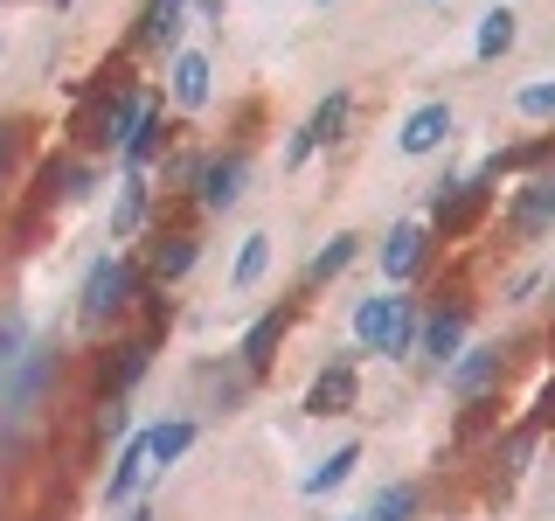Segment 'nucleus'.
Returning <instances> with one entry per match:
<instances>
[{"label":"nucleus","mask_w":555,"mask_h":521,"mask_svg":"<svg viewBox=\"0 0 555 521\" xmlns=\"http://www.w3.org/2000/svg\"><path fill=\"white\" fill-rule=\"evenodd\" d=\"M416 327H424V300L403 285H382L347 313V334H354L347 347L361 361H403V355H416Z\"/></svg>","instance_id":"f257e3e1"},{"label":"nucleus","mask_w":555,"mask_h":521,"mask_svg":"<svg viewBox=\"0 0 555 521\" xmlns=\"http://www.w3.org/2000/svg\"><path fill=\"white\" fill-rule=\"evenodd\" d=\"M56 376H63V341L56 334H35L28 355L14 361V376L0 382V439H22V431L35 424V410L49 404Z\"/></svg>","instance_id":"f03ea898"},{"label":"nucleus","mask_w":555,"mask_h":521,"mask_svg":"<svg viewBox=\"0 0 555 521\" xmlns=\"http://www.w3.org/2000/svg\"><path fill=\"white\" fill-rule=\"evenodd\" d=\"M139 292H146V271L132 265L126 251H104L83 265V285H77V320L83 327H112L118 313H126Z\"/></svg>","instance_id":"7ed1b4c3"},{"label":"nucleus","mask_w":555,"mask_h":521,"mask_svg":"<svg viewBox=\"0 0 555 521\" xmlns=\"http://www.w3.org/2000/svg\"><path fill=\"white\" fill-rule=\"evenodd\" d=\"M465 334H473V300L465 292H451V300L424 306V327H416V355L430 361V369H451V361L465 355Z\"/></svg>","instance_id":"20e7f679"},{"label":"nucleus","mask_w":555,"mask_h":521,"mask_svg":"<svg viewBox=\"0 0 555 521\" xmlns=\"http://www.w3.org/2000/svg\"><path fill=\"white\" fill-rule=\"evenodd\" d=\"M243 188H250V153L243 147L208 153V161L195 167V208H208V216H230V208L243 202Z\"/></svg>","instance_id":"39448f33"},{"label":"nucleus","mask_w":555,"mask_h":521,"mask_svg":"<svg viewBox=\"0 0 555 521\" xmlns=\"http://www.w3.org/2000/svg\"><path fill=\"white\" fill-rule=\"evenodd\" d=\"M451 139H459V112H451V98H424L403 126H396V153H403V161H430V153L451 147Z\"/></svg>","instance_id":"423d86ee"},{"label":"nucleus","mask_w":555,"mask_h":521,"mask_svg":"<svg viewBox=\"0 0 555 521\" xmlns=\"http://www.w3.org/2000/svg\"><path fill=\"white\" fill-rule=\"evenodd\" d=\"M424 257H430V223H416V216H403V223H389V237L375 243V265H382V285H403V292H410V278L424 271Z\"/></svg>","instance_id":"0eeeda50"},{"label":"nucleus","mask_w":555,"mask_h":521,"mask_svg":"<svg viewBox=\"0 0 555 521\" xmlns=\"http://www.w3.org/2000/svg\"><path fill=\"white\" fill-rule=\"evenodd\" d=\"M548 230H555V167L528 174V188H514V195H507V237L534 243V237H548Z\"/></svg>","instance_id":"6e6552de"},{"label":"nucleus","mask_w":555,"mask_h":521,"mask_svg":"<svg viewBox=\"0 0 555 521\" xmlns=\"http://www.w3.org/2000/svg\"><path fill=\"white\" fill-rule=\"evenodd\" d=\"M500 376H507V347H500V341H479V347H465V355L444 369V390L459 396V404H479Z\"/></svg>","instance_id":"1a4fd4ad"},{"label":"nucleus","mask_w":555,"mask_h":521,"mask_svg":"<svg viewBox=\"0 0 555 521\" xmlns=\"http://www.w3.org/2000/svg\"><path fill=\"white\" fill-rule=\"evenodd\" d=\"M354 369H361L354 347L326 355V369L312 376V390H306V417H347V410H354Z\"/></svg>","instance_id":"9d476101"},{"label":"nucleus","mask_w":555,"mask_h":521,"mask_svg":"<svg viewBox=\"0 0 555 521\" xmlns=\"http://www.w3.org/2000/svg\"><path fill=\"white\" fill-rule=\"evenodd\" d=\"M285 334H292V306H271V313H257V320H250V334L236 341V361H243V376H250V382H264V376L278 369V347H285Z\"/></svg>","instance_id":"9b49d317"},{"label":"nucleus","mask_w":555,"mask_h":521,"mask_svg":"<svg viewBox=\"0 0 555 521\" xmlns=\"http://www.w3.org/2000/svg\"><path fill=\"white\" fill-rule=\"evenodd\" d=\"M188 14H195V0H146L139 22H132V42L153 49V56H173L181 35H188Z\"/></svg>","instance_id":"f8f14e48"},{"label":"nucleus","mask_w":555,"mask_h":521,"mask_svg":"<svg viewBox=\"0 0 555 521\" xmlns=\"http://www.w3.org/2000/svg\"><path fill=\"white\" fill-rule=\"evenodd\" d=\"M167 98L181 104V112H202V104L216 98V63H208V49H173L167 56Z\"/></svg>","instance_id":"ddd939ff"},{"label":"nucleus","mask_w":555,"mask_h":521,"mask_svg":"<svg viewBox=\"0 0 555 521\" xmlns=\"http://www.w3.org/2000/svg\"><path fill=\"white\" fill-rule=\"evenodd\" d=\"M514 42H520V8L514 0H493V8L479 14V28H473V63H500V56H514Z\"/></svg>","instance_id":"4468645a"},{"label":"nucleus","mask_w":555,"mask_h":521,"mask_svg":"<svg viewBox=\"0 0 555 521\" xmlns=\"http://www.w3.org/2000/svg\"><path fill=\"white\" fill-rule=\"evenodd\" d=\"M146 480H153V466H146V439L132 431V439L118 445V466L104 473V508H132V500H139V486H146Z\"/></svg>","instance_id":"2eb2a0df"},{"label":"nucleus","mask_w":555,"mask_h":521,"mask_svg":"<svg viewBox=\"0 0 555 521\" xmlns=\"http://www.w3.org/2000/svg\"><path fill=\"white\" fill-rule=\"evenodd\" d=\"M195 265H202V237L195 230H160L153 237V265H146L153 285H181Z\"/></svg>","instance_id":"dca6fc26"},{"label":"nucleus","mask_w":555,"mask_h":521,"mask_svg":"<svg viewBox=\"0 0 555 521\" xmlns=\"http://www.w3.org/2000/svg\"><path fill=\"white\" fill-rule=\"evenodd\" d=\"M271 265H278V243H271V230H250V237L236 243V265H230V300H250V292L271 278Z\"/></svg>","instance_id":"f3484780"},{"label":"nucleus","mask_w":555,"mask_h":521,"mask_svg":"<svg viewBox=\"0 0 555 521\" xmlns=\"http://www.w3.org/2000/svg\"><path fill=\"white\" fill-rule=\"evenodd\" d=\"M139 439H146V466H153V473H167L173 459H188V445L202 439V424H195V417H160V424H146Z\"/></svg>","instance_id":"a211bd4d"},{"label":"nucleus","mask_w":555,"mask_h":521,"mask_svg":"<svg viewBox=\"0 0 555 521\" xmlns=\"http://www.w3.org/2000/svg\"><path fill=\"white\" fill-rule=\"evenodd\" d=\"M160 147H167V104L146 98V112H139L132 139L118 147V167H153V161H160Z\"/></svg>","instance_id":"6ab92c4d"},{"label":"nucleus","mask_w":555,"mask_h":521,"mask_svg":"<svg viewBox=\"0 0 555 521\" xmlns=\"http://www.w3.org/2000/svg\"><path fill=\"white\" fill-rule=\"evenodd\" d=\"M354 466H361V439H340V445H334V452H326V459L299 480V494H306V500H326L334 486L354 480Z\"/></svg>","instance_id":"aec40b11"},{"label":"nucleus","mask_w":555,"mask_h":521,"mask_svg":"<svg viewBox=\"0 0 555 521\" xmlns=\"http://www.w3.org/2000/svg\"><path fill=\"white\" fill-rule=\"evenodd\" d=\"M146 195H153V174H146V167H126V174H118V208H112V243L139 230V216H146Z\"/></svg>","instance_id":"412c9836"},{"label":"nucleus","mask_w":555,"mask_h":521,"mask_svg":"<svg viewBox=\"0 0 555 521\" xmlns=\"http://www.w3.org/2000/svg\"><path fill=\"white\" fill-rule=\"evenodd\" d=\"M347 118H354V91H326L320 104H312V118H306V139L312 147H340Z\"/></svg>","instance_id":"4be33fe9"},{"label":"nucleus","mask_w":555,"mask_h":521,"mask_svg":"<svg viewBox=\"0 0 555 521\" xmlns=\"http://www.w3.org/2000/svg\"><path fill=\"white\" fill-rule=\"evenodd\" d=\"M146 369H153V341H118V347H112V361H104V390L126 404V390H132V382L146 376Z\"/></svg>","instance_id":"5701e85b"},{"label":"nucleus","mask_w":555,"mask_h":521,"mask_svg":"<svg viewBox=\"0 0 555 521\" xmlns=\"http://www.w3.org/2000/svg\"><path fill=\"white\" fill-rule=\"evenodd\" d=\"M354 257H361V237H354V230H334V237L320 243V251H312L306 285H334V278H340L347 265H354Z\"/></svg>","instance_id":"b1692460"},{"label":"nucleus","mask_w":555,"mask_h":521,"mask_svg":"<svg viewBox=\"0 0 555 521\" xmlns=\"http://www.w3.org/2000/svg\"><path fill=\"white\" fill-rule=\"evenodd\" d=\"M416 514H424V486L416 480H389L369 500V521H416Z\"/></svg>","instance_id":"393cba45"},{"label":"nucleus","mask_w":555,"mask_h":521,"mask_svg":"<svg viewBox=\"0 0 555 521\" xmlns=\"http://www.w3.org/2000/svg\"><path fill=\"white\" fill-rule=\"evenodd\" d=\"M514 118H528V126H555V69H548V77H528L514 91Z\"/></svg>","instance_id":"a878e982"},{"label":"nucleus","mask_w":555,"mask_h":521,"mask_svg":"<svg viewBox=\"0 0 555 521\" xmlns=\"http://www.w3.org/2000/svg\"><path fill=\"white\" fill-rule=\"evenodd\" d=\"M555 161V126H542L534 139H520V147H500V167L507 174H542Z\"/></svg>","instance_id":"bb28decb"},{"label":"nucleus","mask_w":555,"mask_h":521,"mask_svg":"<svg viewBox=\"0 0 555 521\" xmlns=\"http://www.w3.org/2000/svg\"><path fill=\"white\" fill-rule=\"evenodd\" d=\"M28 320H22V313H14V306H0V382H8L14 376V361H22L28 355Z\"/></svg>","instance_id":"cd10ccee"},{"label":"nucleus","mask_w":555,"mask_h":521,"mask_svg":"<svg viewBox=\"0 0 555 521\" xmlns=\"http://www.w3.org/2000/svg\"><path fill=\"white\" fill-rule=\"evenodd\" d=\"M542 285H548V271H514L500 300H507V306H528V300H534V292H542Z\"/></svg>","instance_id":"c85d7f7f"},{"label":"nucleus","mask_w":555,"mask_h":521,"mask_svg":"<svg viewBox=\"0 0 555 521\" xmlns=\"http://www.w3.org/2000/svg\"><path fill=\"white\" fill-rule=\"evenodd\" d=\"M312 153H320V147H312V139H306V126H292V139H285V153H278V167H285V174H299V167L312 161Z\"/></svg>","instance_id":"c756f323"},{"label":"nucleus","mask_w":555,"mask_h":521,"mask_svg":"<svg viewBox=\"0 0 555 521\" xmlns=\"http://www.w3.org/2000/svg\"><path fill=\"white\" fill-rule=\"evenodd\" d=\"M63 181H69V188H63L69 202H91V188H98V167H69Z\"/></svg>","instance_id":"7c9ffc66"},{"label":"nucleus","mask_w":555,"mask_h":521,"mask_svg":"<svg viewBox=\"0 0 555 521\" xmlns=\"http://www.w3.org/2000/svg\"><path fill=\"white\" fill-rule=\"evenodd\" d=\"M222 8H230V0H195V14H208V22H222Z\"/></svg>","instance_id":"2f4dec72"},{"label":"nucleus","mask_w":555,"mask_h":521,"mask_svg":"<svg viewBox=\"0 0 555 521\" xmlns=\"http://www.w3.org/2000/svg\"><path fill=\"white\" fill-rule=\"evenodd\" d=\"M126 521H153V508H139V500H132V508H126Z\"/></svg>","instance_id":"473e14b6"},{"label":"nucleus","mask_w":555,"mask_h":521,"mask_svg":"<svg viewBox=\"0 0 555 521\" xmlns=\"http://www.w3.org/2000/svg\"><path fill=\"white\" fill-rule=\"evenodd\" d=\"M49 8H56V14H69V8H77V0H49Z\"/></svg>","instance_id":"72a5a7b5"},{"label":"nucleus","mask_w":555,"mask_h":521,"mask_svg":"<svg viewBox=\"0 0 555 521\" xmlns=\"http://www.w3.org/2000/svg\"><path fill=\"white\" fill-rule=\"evenodd\" d=\"M424 8H451V0H424Z\"/></svg>","instance_id":"f704fd0d"},{"label":"nucleus","mask_w":555,"mask_h":521,"mask_svg":"<svg viewBox=\"0 0 555 521\" xmlns=\"http://www.w3.org/2000/svg\"><path fill=\"white\" fill-rule=\"evenodd\" d=\"M312 8H334V0H312Z\"/></svg>","instance_id":"c9c22d12"},{"label":"nucleus","mask_w":555,"mask_h":521,"mask_svg":"<svg viewBox=\"0 0 555 521\" xmlns=\"http://www.w3.org/2000/svg\"><path fill=\"white\" fill-rule=\"evenodd\" d=\"M354 521H369V514H354Z\"/></svg>","instance_id":"e433bc0d"}]
</instances>
